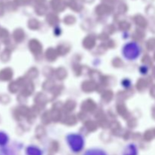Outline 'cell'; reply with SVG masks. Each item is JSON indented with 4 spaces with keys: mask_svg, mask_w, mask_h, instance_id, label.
<instances>
[{
    "mask_svg": "<svg viewBox=\"0 0 155 155\" xmlns=\"http://www.w3.org/2000/svg\"><path fill=\"white\" fill-rule=\"evenodd\" d=\"M142 48L140 45L135 42H130L126 44L123 48V55L126 59L133 61L137 59L140 56Z\"/></svg>",
    "mask_w": 155,
    "mask_h": 155,
    "instance_id": "cell-1",
    "label": "cell"
},
{
    "mask_svg": "<svg viewBox=\"0 0 155 155\" xmlns=\"http://www.w3.org/2000/svg\"><path fill=\"white\" fill-rule=\"evenodd\" d=\"M67 142L71 149L74 150V151H79L83 148L84 141H83V138L80 135L71 133L67 136Z\"/></svg>",
    "mask_w": 155,
    "mask_h": 155,
    "instance_id": "cell-2",
    "label": "cell"
}]
</instances>
